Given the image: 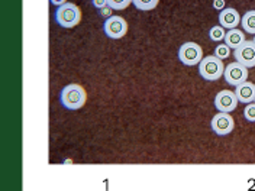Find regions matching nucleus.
<instances>
[{"label": "nucleus", "instance_id": "obj_21", "mask_svg": "<svg viewBox=\"0 0 255 191\" xmlns=\"http://www.w3.org/2000/svg\"><path fill=\"white\" fill-rule=\"evenodd\" d=\"M51 1V4H54V6H61V4H64L67 0H49Z\"/></svg>", "mask_w": 255, "mask_h": 191}, {"label": "nucleus", "instance_id": "obj_6", "mask_svg": "<svg viewBox=\"0 0 255 191\" xmlns=\"http://www.w3.org/2000/svg\"><path fill=\"white\" fill-rule=\"evenodd\" d=\"M234 119L229 113H218L212 117V122H210V127L212 130L218 135V136H226L229 135L232 130H234Z\"/></svg>", "mask_w": 255, "mask_h": 191}, {"label": "nucleus", "instance_id": "obj_11", "mask_svg": "<svg viewBox=\"0 0 255 191\" xmlns=\"http://www.w3.org/2000/svg\"><path fill=\"white\" fill-rule=\"evenodd\" d=\"M234 93H235L238 101H241V103H245V104L253 103L255 97V84L250 83V81H244V83L237 86Z\"/></svg>", "mask_w": 255, "mask_h": 191}, {"label": "nucleus", "instance_id": "obj_16", "mask_svg": "<svg viewBox=\"0 0 255 191\" xmlns=\"http://www.w3.org/2000/svg\"><path fill=\"white\" fill-rule=\"evenodd\" d=\"M106 1H108V7H111L113 10L127 9L128 6L132 3V0H106Z\"/></svg>", "mask_w": 255, "mask_h": 191}, {"label": "nucleus", "instance_id": "obj_22", "mask_svg": "<svg viewBox=\"0 0 255 191\" xmlns=\"http://www.w3.org/2000/svg\"><path fill=\"white\" fill-rule=\"evenodd\" d=\"M253 42H254V44H255V35H254V39H253Z\"/></svg>", "mask_w": 255, "mask_h": 191}, {"label": "nucleus", "instance_id": "obj_4", "mask_svg": "<svg viewBox=\"0 0 255 191\" xmlns=\"http://www.w3.org/2000/svg\"><path fill=\"white\" fill-rule=\"evenodd\" d=\"M178 60L184 65H197L203 60V51L196 42H186L178 49Z\"/></svg>", "mask_w": 255, "mask_h": 191}, {"label": "nucleus", "instance_id": "obj_12", "mask_svg": "<svg viewBox=\"0 0 255 191\" xmlns=\"http://www.w3.org/2000/svg\"><path fill=\"white\" fill-rule=\"evenodd\" d=\"M223 41H225V45L226 47H229L231 49H237L239 45H242L247 39H245V35H244V32L239 31V29H229V31L225 33V38H223Z\"/></svg>", "mask_w": 255, "mask_h": 191}, {"label": "nucleus", "instance_id": "obj_9", "mask_svg": "<svg viewBox=\"0 0 255 191\" xmlns=\"http://www.w3.org/2000/svg\"><path fill=\"white\" fill-rule=\"evenodd\" d=\"M238 106V98L234 92L222 90L215 97V107L221 113H231L237 109Z\"/></svg>", "mask_w": 255, "mask_h": 191}, {"label": "nucleus", "instance_id": "obj_3", "mask_svg": "<svg viewBox=\"0 0 255 191\" xmlns=\"http://www.w3.org/2000/svg\"><path fill=\"white\" fill-rule=\"evenodd\" d=\"M223 63L215 55H209L199 63V74L206 81H216L223 76Z\"/></svg>", "mask_w": 255, "mask_h": 191}, {"label": "nucleus", "instance_id": "obj_15", "mask_svg": "<svg viewBox=\"0 0 255 191\" xmlns=\"http://www.w3.org/2000/svg\"><path fill=\"white\" fill-rule=\"evenodd\" d=\"M225 28H222L221 25L219 26H213V28H210V31H209V38L212 39V41H216V42H219V41H223V38H225Z\"/></svg>", "mask_w": 255, "mask_h": 191}, {"label": "nucleus", "instance_id": "obj_19", "mask_svg": "<svg viewBox=\"0 0 255 191\" xmlns=\"http://www.w3.org/2000/svg\"><path fill=\"white\" fill-rule=\"evenodd\" d=\"M93 6H95L96 9H105V7H108V1L106 0H93Z\"/></svg>", "mask_w": 255, "mask_h": 191}, {"label": "nucleus", "instance_id": "obj_10", "mask_svg": "<svg viewBox=\"0 0 255 191\" xmlns=\"http://www.w3.org/2000/svg\"><path fill=\"white\" fill-rule=\"evenodd\" d=\"M219 23L226 29H235L241 23V16L234 7H225L219 12Z\"/></svg>", "mask_w": 255, "mask_h": 191}, {"label": "nucleus", "instance_id": "obj_17", "mask_svg": "<svg viewBox=\"0 0 255 191\" xmlns=\"http://www.w3.org/2000/svg\"><path fill=\"white\" fill-rule=\"evenodd\" d=\"M229 55H231V48L226 47L225 44H221V45H218V47L215 48V57L219 58L221 61L226 60Z\"/></svg>", "mask_w": 255, "mask_h": 191}, {"label": "nucleus", "instance_id": "obj_5", "mask_svg": "<svg viewBox=\"0 0 255 191\" xmlns=\"http://www.w3.org/2000/svg\"><path fill=\"white\" fill-rule=\"evenodd\" d=\"M103 31L111 39H121L127 35L128 23L121 16H111L103 23Z\"/></svg>", "mask_w": 255, "mask_h": 191}, {"label": "nucleus", "instance_id": "obj_2", "mask_svg": "<svg viewBox=\"0 0 255 191\" xmlns=\"http://www.w3.org/2000/svg\"><path fill=\"white\" fill-rule=\"evenodd\" d=\"M81 20V12L74 3H64L55 10V22L63 28H74Z\"/></svg>", "mask_w": 255, "mask_h": 191}, {"label": "nucleus", "instance_id": "obj_18", "mask_svg": "<svg viewBox=\"0 0 255 191\" xmlns=\"http://www.w3.org/2000/svg\"><path fill=\"white\" fill-rule=\"evenodd\" d=\"M244 117H245L248 122H255V101L247 104V107H245V110H244Z\"/></svg>", "mask_w": 255, "mask_h": 191}, {"label": "nucleus", "instance_id": "obj_1", "mask_svg": "<svg viewBox=\"0 0 255 191\" xmlns=\"http://www.w3.org/2000/svg\"><path fill=\"white\" fill-rule=\"evenodd\" d=\"M87 95L80 84H68L60 93V101L67 110H79L86 103Z\"/></svg>", "mask_w": 255, "mask_h": 191}, {"label": "nucleus", "instance_id": "obj_13", "mask_svg": "<svg viewBox=\"0 0 255 191\" xmlns=\"http://www.w3.org/2000/svg\"><path fill=\"white\" fill-rule=\"evenodd\" d=\"M241 25L247 33L255 35V10H248L241 17Z\"/></svg>", "mask_w": 255, "mask_h": 191}, {"label": "nucleus", "instance_id": "obj_20", "mask_svg": "<svg viewBox=\"0 0 255 191\" xmlns=\"http://www.w3.org/2000/svg\"><path fill=\"white\" fill-rule=\"evenodd\" d=\"M213 7L218 10H223L225 9V0H213Z\"/></svg>", "mask_w": 255, "mask_h": 191}, {"label": "nucleus", "instance_id": "obj_7", "mask_svg": "<svg viewBox=\"0 0 255 191\" xmlns=\"http://www.w3.org/2000/svg\"><path fill=\"white\" fill-rule=\"evenodd\" d=\"M223 77H225L228 84L237 87L238 84L247 81V79H248V68L239 63H231L223 70Z\"/></svg>", "mask_w": 255, "mask_h": 191}, {"label": "nucleus", "instance_id": "obj_23", "mask_svg": "<svg viewBox=\"0 0 255 191\" xmlns=\"http://www.w3.org/2000/svg\"><path fill=\"white\" fill-rule=\"evenodd\" d=\"M254 101H255V97H254Z\"/></svg>", "mask_w": 255, "mask_h": 191}, {"label": "nucleus", "instance_id": "obj_14", "mask_svg": "<svg viewBox=\"0 0 255 191\" xmlns=\"http://www.w3.org/2000/svg\"><path fill=\"white\" fill-rule=\"evenodd\" d=\"M159 0H132V4L139 10H152L158 6Z\"/></svg>", "mask_w": 255, "mask_h": 191}, {"label": "nucleus", "instance_id": "obj_8", "mask_svg": "<svg viewBox=\"0 0 255 191\" xmlns=\"http://www.w3.org/2000/svg\"><path fill=\"white\" fill-rule=\"evenodd\" d=\"M235 60L237 63L242 64L247 68L255 67V44L253 41H245L242 45H239L235 52Z\"/></svg>", "mask_w": 255, "mask_h": 191}]
</instances>
